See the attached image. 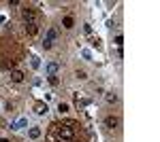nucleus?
Masks as SVG:
<instances>
[{
    "instance_id": "1",
    "label": "nucleus",
    "mask_w": 160,
    "mask_h": 142,
    "mask_svg": "<svg viewBox=\"0 0 160 142\" xmlns=\"http://www.w3.org/2000/svg\"><path fill=\"white\" fill-rule=\"evenodd\" d=\"M58 134H60V138L64 142H71L75 138V130H73V123H68V125H64V127H60V131H58Z\"/></svg>"
},
{
    "instance_id": "2",
    "label": "nucleus",
    "mask_w": 160,
    "mask_h": 142,
    "mask_svg": "<svg viewBox=\"0 0 160 142\" xmlns=\"http://www.w3.org/2000/svg\"><path fill=\"white\" fill-rule=\"evenodd\" d=\"M22 17H24L26 24H37V11H34V9H30V7L22 9Z\"/></svg>"
},
{
    "instance_id": "3",
    "label": "nucleus",
    "mask_w": 160,
    "mask_h": 142,
    "mask_svg": "<svg viewBox=\"0 0 160 142\" xmlns=\"http://www.w3.org/2000/svg\"><path fill=\"white\" fill-rule=\"evenodd\" d=\"M118 125H120V119L118 117H113V115H107V117H105V127H107V130H115Z\"/></svg>"
},
{
    "instance_id": "4",
    "label": "nucleus",
    "mask_w": 160,
    "mask_h": 142,
    "mask_svg": "<svg viewBox=\"0 0 160 142\" xmlns=\"http://www.w3.org/2000/svg\"><path fill=\"white\" fill-rule=\"evenodd\" d=\"M24 79H26V74L22 70H11V81L13 83H24Z\"/></svg>"
},
{
    "instance_id": "5",
    "label": "nucleus",
    "mask_w": 160,
    "mask_h": 142,
    "mask_svg": "<svg viewBox=\"0 0 160 142\" xmlns=\"http://www.w3.org/2000/svg\"><path fill=\"white\" fill-rule=\"evenodd\" d=\"M47 110H49V108H47L45 102H37V104H34V112H37V115H47Z\"/></svg>"
},
{
    "instance_id": "6",
    "label": "nucleus",
    "mask_w": 160,
    "mask_h": 142,
    "mask_svg": "<svg viewBox=\"0 0 160 142\" xmlns=\"http://www.w3.org/2000/svg\"><path fill=\"white\" fill-rule=\"evenodd\" d=\"M26 32H28V36H37L38 34V24H26Z\"/></svg>"
},
{
    "instance_id": "7",
    "label": "nucleus",
    "mask_w": 160,
    "mask_h": 142,
    "mask_svg": "<svg viewBox=\"0 0 160 142\" xmlns=\"http://www.w3.org/2000/svg\"><path fill=\"white\" fill-rule=\"evenodd\" d=\"M47 74H49V76H56V74H58V64H56V62H49V64H47Z\"/></svg>"
},
{
    "instance_id": "8",
    "label": "nucleus",
    "mask_w": 160,
    "mask_h": 142,
    "mask_svg": "<svg viewBox=\"0 0 160 142\" xmlns=\"http://www.w3.org/2000/svg\"><path fill=\"white\" fill-rule=\"evenodd\" d=\"M62 25H64L66 30H71V28H73V25H75V19H73V17H71V15H66V17L62 19Z\"/></svg>"
},
{
    "instance_id": "9",
    "label": "nucleus",
    "mask_w": 160,
    "mask_h": 142,
    "mask_svg": "<svg viewBox=\"0 0 160 142\" xmlns=\"http://www.w3.org/2000/svg\"><path fill=\"white\" fill-rule=\"evenodd\" d=\"M28 136H30L32 140H37V138H41V127H30V131H28Z\"/></svg>"
},
{
    "instance_id": "10",
    "label": "nucleus",
    "mask_w": 160,
    "mask_h": 142,
    "mask_svg": "<svg viewBox=\"0 0 160 142\" xmlns=\"http://www.w3.org/2000/svg\"><path fill=\"white\" fill-rule=\"evenodd\" d=\"M56 36H58V32H56L53 28H49V30H47V36H45L43 40H49V43H53V40H56Z\"/></svg>"
},
{
    "instance_id": "11",
    "label": "nucleus",
    "mask_w": 160,
    "mask_h": 142,
    "mask_svg": "<svg viewBox=\"0 0 160 142\" xmlns=\"http://www.w3.org/2000/svg\"><path fill=\"white\" fill-rule=\"evenodd\" d=\"M26 125H28V121H26V119H19L17 123H13L11 127H13V130H22V127H26Z\"/></svg>"
},
{
    "instance_id": "12",
    "label": "nucleus",
    "mask_w": 160,
    "mask_h": 142,
    "mask_svg": "<svg viewBox=\"0 0 160 142\" xmlns=\"http://www.w3.org/2000/svg\"><path fill=\"white\" fill-rule=\"evenodd\" d=\"M115 102H118V94H113V91L107 94V104H115Z\"/></svg>"
},
{
    "instance_id": "13",
    "label": "nucleus",
    "mask_w": 160,
    "mask_h": 142,
    "mask_svg": "<svg viewBox=\"0 0 160 142\" xmlns=\"http://www.w3.org/2000/svg\"><path fill=\"white\" fill-rule=\"evenodd\" d=\"M75 76H77L79 81H86V79H88V72L86 70H77V72H75Z\"/></svg>"
},
{
    "instance_id": "14",
    "label": "nucleus",
    "mask_w": 160,
    "mask_h": 142,
    "mask_svg": "<svg viewBox=\"0 0 160 142\" xmlns=\"http://www.w3.org/2000/svg\"><path fill=\"white\" fill-rule=\"evenodd\" d=\"M122 45H124V36H122V34H118V36H115V47L122 51Z\"/></svg>"
},
{
    "instance_id": "15",
    "label": "nucleus",
    "mask_w": 160,
    "mask_h": 142,
    "mask_svg": "<svg viewBox=\"0 0 160 142\" xmlns=\"http://www.w3.org/2000/svg\"><path fill=\"white\" fill-rule=\"evenodd\" d=\"M58 110H60L62 115H64V112H68V104H66V102H60V104H58Z\"/></svg>"
},
{
    "instance_id": "16",
    "label": "nucleus",
    "mask_w": 160,
    "mask_h": 142,
    "mask_svg": "<svg viewBox=\"0 0 160 142\" xmlns=\"http://www.w3.org/2000/svg\"><path fill=\"white\" fill-rule=\"evenodd\" d=\"M83 30H86V34H88V36L92 34V25H90V24H86V25H83Z\"/></svg>"
},
{
    "instance_id": "17",
    "label": "nucleus",
    "mask_w": 160,
    "mask_h": 142,
    "mask_svg": "<svg viewBox=\"0 0 160 142\" xmlns=\"http://www.w3.org/2000/svg\"><path fill=\"white\" fill-rule=\"evenodd\" d=\"M32 66H34V68H38V66H41V62H38V57H32Z\"/></svg>"
},
{
    "instance_id": "18",
    "label": "nucleus",
    "mask_w": 160,
    "mask_h": 142,
    "mask_svg": "<svg viewBox=\"0 0 160 142\" xmlns=\"http://www.w3.org/2000/svg\"><path fill=\"white\" fill-rule=\"evenodd\" d=\"M51 45H53V43H49V40H43V47H45V49H51Z\"/></svg>"
},
{
    "instance_id": "19",
    "label": "nucleus",
    "mask_w": 160,
    "mask_h": 142,
    "mask_svg": "<svg viewBox=\"0 0 160 142\" xmlns=\"http://www.w3.org/2000/svg\"><path fill=\"white\" fill-rule=\"evenodd\" d=\"M49 83L51 85H58V76H49Z\"/></svg>"
},
{
    "instance_id": "20",
    "label": "nucleus",
    "mask_w": 160,
    "mask_h": 142,
    "mask_svg": "<svg viewBox=\"0 0 160 142\" xmlns=\"http://www.w3.org/2000/svg\"><path fill=\"white\" fill-rule=\"evenodd\" d=\"M0 142H11V140H7V138H0Z\"/></svg>"
}]
</instances>
